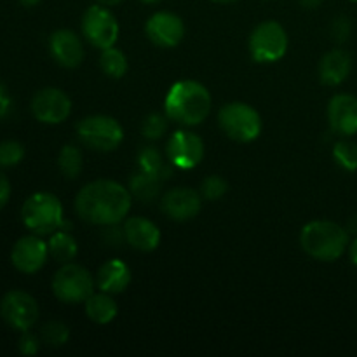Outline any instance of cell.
<instances>
[{
  "mask_svg": "<svg viewBox=\"0 0 357 357\" xmlns=\"http://www.w3.org/2000/svg\"><path fill=\"white\" fill-rule=\"evenodd\" d=\"M211 2H216V3H236V2H239V0H211Z\"/></svg>",
  "mask_w": 357,
  "mask_h": 357,
  "instance_id": "42",
  "label": "cell"
},
{
  "mask_svg": "<svg viewBox=\"0 0 357 357\" xmlns=\"http://www.w3.org/2000/svg\"><path fill=\"white\" fill-rule=\"evenodd\" d=\"M146 37L150 42L164 49L176 47L185 37V24L180 16L167 10H160L149 17L145 24Z\"/></svg>",
  "mask_w": 357,
  "mask_h": 357,
  "instance_id": "14",
  "label": "cell"
},
{
  "mask_svg": "<svg viewBox=\"0 0 357 357\" xmlns=\"http://www.w3.org/2000/svg\"><path fill=\"white\" fill-rule=\"evenodd\" d=\"M17 2H20L21 6H24V7H35V6H38L42 0H17Z\"/></svg>",
  "mask_w": 357,
  "mask_h": 357,
  "instance_id": "39",
  "label": "cell"
},
{
  "mask_svg": "<svg viewBox=\"0 0 357 357\" xmlns=\"http://www.w3.org/2000/svg\"><path fill=\"white\" fill-rule=\"evenodd\" d=\"M93 274L82 265L77 264H63V267L52 278V293L56 298L63 303L77 305V303H86L94 293Z\"/></svg>",
  "mask_w": 357,
  "mask_h": 357,
  "instance_id": "7",
  "label": "cell"
},
{
  "mask_svg": "<svg viewBox=\"0 0 357 357\" xmlns=\"http://www.w3.org/2000/svg\"><path fill=\"white\" fill-rule=\"evenodd\" d=\"M201 194L187 187L171 188L160 202L162 211L174 222H187V220L195 218L201 211Z\"/></svg>",
  "mask_w": 357,
  "mask_h": 357,
  "instance_id": "15",
  "label": "cell"
},
{
  "mask_svg": "<svg viewBox=\"0 0 357 357\" xmlns=\"http://www.w3.org/2000/svg\"><path fill=\"white\" fill-rule=\"evenodd\" d=\"M82 33L98 49L114 47L119 37V23L107 6H91L82 16Z\"/></svg>",
  "mask_w": 357,
  "mask_h": 357,
  "instance_id": "9",
  "label": "cell"
},
{
  "mask_svg": "<svg viewBox=\"0 0 357 357\" xmlns=\"http://www.w3.org/2000/svg\"><path fill=\"white\" fill-rule=\"evenodd\" d=\"M351 20L345 16H338L337 20H333V23H331V37L337 42H340V44L351 37Z\"/></svg>",
  "mask_w": 357,
  "mask_h": 357,
  "instance_id": "32",
  "label": "cell"
},
{
  "mask_svg": "<svg viewBox=\"0 0 357 357\" xmlns=\"http://www.w3.org/2000/svg\"><path fill=\"white\" fill-rule=\"evenodd\" d=\"M166 155L174 167L183 171L194 169L204 159V143L192 131L180 129L167 139Z\"/></svg>",
  "mask_w": 357,
  "mask_h": 357,
  "instance_id": "11",
  "label": "cell"
},
{
  "mask_svg": "<svg viewBox=\"0 0 357 357\" xmlns=\"http://www.w3.org/2000/svg\"><path fill=\"white\" fill-rule=\"evenodd\" d=\"M38 349H40V342H38V338L35 337V335L30 333V330L28 331H23V335H21L20 338V352L23 356H35L38 352Z\"/></svg>",
  "mask_w": 357,
  "mask_h": 357,
  "instance_id": "33",
  "label": "cell"
},
{
  "mask_svg": "<svg viewBox=\"0 0 357 357\" xmlns=\"http://www.w3.org/2000/svg\"><path fill=\"white\" fill-rule=\"evenodd\" d=\"M160 187H162V180L159 176L145 173V171L135 173L129 180V192L132 197L142 202L155 201L157 195L160 194Z\"/></svg>",
  "mask_w": 357,
  "mask_h": 357,
  "instance_id": "23",
  "label": "cell"
},
{
  "mask_svg": "<svg viewBox=\"0 0 357 357\" xmlns=\"http://www.w3.org/2000/svg\"><path fill=\"white\" fill-rule=\"evenodd\" d=\"M58 166L61 169V173L65 174L66 178L73 180L80 174L82 171V152H80L79 146L75 145H65L59 152L58 157Z\"/></svg>",
  "mask_w": 357,
  "mask_h": 357,
  "instance_id": "26",
  "label": "cell"
},
{
  "mask_svg": "<svg viewBox=\"0 0 357 357\" xmlns=\"http://www.w3.org/2000/svg\"><path fill=\"white\" fill-rule=\"evenodd\" d=\"M21 220L37 236H51L56 230L66 229L61 201L49 192L30 195L21 208Z\"/></svg>",
  "mask_w": 357,
  "mask_h": 357,
  "instance_id": "4",
  "label": "cell"
},
{
  "mask_svg": "<svg viewBox=\"0 0 357 357\" xmlns=\"http://www.w3.org/2000/svg\"><path fill=\"white\" fill-rule=\"evenodd\" d=\"M9 199H10V183H9V180H7L6 174L0 171V211L6 208V204L9 202Z\"/></svg>",
  "mask_w": 357,
  "mask_h": 357,
  "instance_id": "36",
  "label": "cell"
},
{
  "mask_svg": "<svg viewBox=\"0 0 357 357\" xmlns=\"http://www.w3.org/2000/svg\"><path fill=\"white\" fill-rule=\"evenodd\" d=\"M49 51L63 68H77L84 59L82 40L72 30H58L49 38Z\"/></svg>",
  "mask_w": 357,
  "mask_h": 357,
  "instance_id": "17",
  "label": "cell"
},
{
  "mask_svg": "<svg viewBox=\"0 0 357 357\" xmlns=\"http://www.w3.org/2000/svg\"><path fill=\"white\" fill-rule=\"evenodd\" d=\"M138 166L139 171H145V173L153 174V176H159L162 181L169 180L171 174H173V167H171L173 164H166L162 153L157 149H153V146H145V149L139 150Z\"/></svg>",
  "mask_w": 357,
  "mask_h": 357,
  "instance_id": "24",
  "label": "cell"
},
{
  "mask_svg": "<svg viewBox=\"0 0 357 357\" xmlns=\"http://www.w3.org/2000/svg\"><path fill=\"white\" fill-rule=\"evenodd\" d=\"M139 2H143V3H159L160 0H139Z\"/></svg>",
  "mask_w": 357,
  "mask_h": 357,
  "instance_id": "43",
  "label": "cell"
},
{
  "mask_svg": "<svg viewBox=\"0 0 357 357\" xmlns=\"http://www.w3.org/2000/svg\"><path fill=\"white\" fill-rule=\"evenodd\" d=\"M121 223H115V225H108L107 229L103 230V239L105 243L110 244V246H121L122 243L126 241V234H124V227H119Z\"/></svg>",
  "mask_w": 357,
  "mask_h": 357,
  "instance_id": "34",
  "label": "cell"
},
{
  "mask_svg": "<svg viewBox=\"0 0 357 357\" xmlns=\"http://www.w3.org/2000/svg\"><path fill=\"white\" fill-rule=\"evenodd\" d=\"M100 66L105 75L112 77V79H121L128 72V58L117 47L103 49L100 56Z\"/></svg>",
  "mask_w": 357,
  "mask_h": 357,
  "instance_id": "25",
  "label": "cell"
},
{
  "mask_svg": "<svg viewBox=\"0 0 357 357\" xmlns=\"http://www.w3.org/2000/svg\"><path fill=\"white\" fill-rule=\"evenodd\" d=\"M49 257L54 258L59 264H70L79 253V246L72 234L66 229H59L49 237Z\"/></svg>",
  "mask_w": 357,
  "mask_h": 357,
  "instance_id": "22",
  "label": "cell"
},
{
  "mask_svg": "<svg viewBox=\"0 0 357 357\" xmlns=\"http://www.w3.org/2000/svg\"><path fill=\"white\" fill-rule=\"evenodd\" d=\"M132 195L124 185L112 180L87 183L75 197V213L86 223L108 227L121 223L131 209Z\"/></svg>",
  "mask_w": 357,
  "mask_h": 357,
  "instance_id": "1",
  "label": "cell"
},
{
  "mask_svg": "<svg viewBox=\"0 0 357 357\" xmlns=\"http://www.w3.org/2000/svg\"><path fill=\"white\" fill-rule=\"evenodd\" d=\"M288 51V33L278 21H264L250 37V52L257 63H275Z\"/></svg>",
  "mask_w": 357,
  "mask_h": 357,
  "instance_id": "8",
  "label": "cell"
},
{
  "mask_svg": "<svg viewBox=\"0 0 357 357\" xmlns=\"http://www.w3.org/2000/svg\"><path fill=\"white\" fill-rule=\"evenodd\" d=\"M333 157L340 167L345 171L357 169V143L351 139H340L333 146Z\"/></svg>",
  "mask_w": 357,
  "mask_h": 357,
  "instance_id": "27",
  "label": "cell"
},
{
  "mask_svg": "<svg viewBox=\"0 0 357 357\" xmlns=\"http://www.w3.org/2000/svg\"><path fill=\"white\" fill-rule=\"evenodd\" d=\"M222 131L230 139L239 143H250L260 136L261 117L251 105L243 101H232L222 107L218 114Z\"/></svg>",
  "mask_w": 357,
  "mask_h": 357,
  "instance_id": "5",
  "label": "cell"
},
{
  "mask_svg": "<svg viewBox=\"0 0 357 357\" xmlns=\"http://www.w3.org/2000/svg\"><path fill=\"white\" fill-rule=\"evenodd\" d=\"M167 117L160 114H150L146 115L145 121H143L142 132L146 139H159L162 138L164 132L167 131Z\"/></svg>",
  "mask_w": 357,
  "mask_h": 357,
  "instance_id": "30",
  "label": "cell"
},
{
  "mask_svg": "<svg viewBox=\"0 0 357 357\" xmlns=\"http://www.w3.org/2000/svg\"><path fill=\"white\" fill-rule=\"evenodd\" d=\"M352 70V58L349 52L342 49H333L326 52L319 63V77L321 82L326 86H340Z\"/></svg>",
  "mask_w": 357,
  "mask_h": 357,
  "instance_id": "20",
  "label": "cell"
},
{
  "mask_svg": "<svg viewBox=\"0 0 357 357\" xmlns=\"http://www.w3.org/2000/svg\"><path fill=\"white\" fill-rule=\"evenodd\" d=\"M166 117L185 128L202 124L211 112V94L195 80L173 84L164 100Z\"/></svg>",
  "mask_w": 357,
  "mask_h": 357,
  "instance_id": "2",
  "label": "cell"
},
{
  "mask_svg": "<svg viewBox=\"0 0 357 357\" xmlns=\"http://www.w3.org/2000/svg\"><path fill=\"white\" fill-rule=\"evenodd\" d=\"M300 246L316 260L335 261L347 251L349 230L330 220H314L300 232Z\"/></svg>",
  "mask_w": 357,
  "mask_h": 357,
  "instance_id": "3",
  "label": "cell"
},
{
  "mask_svg": "<svg viewBox=\"0 0 357 357\" xmlns=\"http://www.w3.org/2000/svg\"><path fill=\"white\" fill-rule=\"evenodd\" d=\"M126 243L138 251H153L160 244V230L143 216H132L124 223Z\"/></svg>",
  "mask_w": 357,
  "mask_h": 357,
  "instance_id": "18",
  "label": "cell"
},
{
  "mask_svg": "<svg viewBox=\"0 0 357 357\" xmlns=\"http://www.w3.org/2000/svg\"><path fill=\"white\" fill-rule=\"evenodd\" d=\"M227 181L218 174H211L201 185V195L208 201H216L227 194Z\"/></svg>",
  "mask_w": 357,
  "mask_h": 357,
  "instance_id": "31",
  "label": "cell"
},
{
  "mask_svg": "<svg viewBox=\"0 0 357 357\" xmlns=\"http://www.w3.org/2000/svg\"><path fill=\"white\" fill-rule=\"evenodd\" d=\"M49 257L47 243L42 239V236L31 234L16 241L10 251V261L14 268L23 274H35L45 265Z\"/></svg>",
  "mask_w": 357,
  "mask_h": 357,
  "instance_id": "13",
  "label": "cell"
},
{
  "mask_svg": "<svg viewBox=\"0 0 357 357\" xmlns=\"http://www.w3.org/2000/svg\"><path fill=\"white\" fill-rule=\"evenodd\" d=\"M68 337V326L65 323H61V321H49L42 328V342L51 345V347H61L63 344H66Z\"/></svg>",
  "mask_w": 357,
  "mask_h": 357,
  "instance_id": "28",
  "label": "cell"
},
{
  "mask_svg": "<svg viewBox=\"0 0 357 357\" xmlns=\"http://www.w3.org/2000/svg\"><path fill=\"white\" fill-rule=\"evenodd\" d=\"M349 257H351V261L354 267H357V237L352 241V244L349 246Z\"/></svg>",
  "mask_w": 357,
  "mask_h": 357,
  "instance_id": "37",
  "label": "cell"
},
{
  "mask_svg": "<svg viewBox=\"0 0 357 357\" xmlns=\"http://www.w3.org/2000/svg\"><path fill=\"white\" fill-rule=\"evenodd\" d=\"M131 282V268L119 258L105 261L96 274V284L101 291L117 295L126 291V288Z\"/></svg>",
  "mask_w": 357,
  "mask_h": 357,
  "instance_id": "19",
  "label": "cell"
},
{
  "mask_svg": "<svg viewBox=\"0 0 357 357\" xmlns=\"http://www.w3.org/2000/svg\"><path fill=\"white\" fill-rule=\"evenodd\" d=\"M24 159V146L20 142L7 139L0 143V167H14Z\"/></svg>",
  "mask_w": 357,
  "mask_h": 357,
  "instance_id": "29",
  "label": "cell"
},
{
  "mask_svg": "<svg viewBox=\"0 0 357 357\" xmlns=\"http://www.w3.org/2000/svg\"><path fill=\"white\" fill-rule=\"evenodd\" d=\"M347 230H349V232H352V234H357V216H354V218L351 220V223H349Z\"/></svg>",
  "mask_w": 357,
  "mask_h": 357,
  "instance_id": "40",
  "label": "cell"
},
{
  "mask_svg": "<svg viewBox=\"0 0 357 357\" xmlns=\"http://www.w3.org/2000/svg\"><path fill=\"white\" fill-rule=\"evenodd\" d=\"M352 2H357V0H352Z\"/></svg>",
  "mask_w": 357,
  "mask_h": 357,
  "instance_id": "44",
  "label": "cell"
},
{
  "mask_svg": "<svg viewBox=\"0 0 357 357\" xmlns=\"http://www.w3.org/2000/svg\"><path fill=\"white\" fill-rule=\"evenodd\" d=\"M77 136L87 149L98 152H112L124 139L121 122L108 115H89L77 124Z\"/></svg>",
  "mask_w": 357,
  "mask_h": 357,
  "instance_id": "6",
  "label": "cell"
},
{
  "mask_svg": "<svg viewBox=\"0 0 357 357\" xmlns=\"http://www.w3.org/2000/svg\"><path fill=\"white\" fill-rule=\"evenodd\" d=\"M119 307L110 293H93L86 300V314L93 323L108 324L117 317Z\"/></svg>",
  "mask_w": 357,
  "mask_h": 357,
  "instance_id": "21",
  "label": "cell"
},
{
  "mask_svg": "<svg viewBox=\"0 0 357 357\" xmlns=\"http://www.w3.org/2000/svg\"><path fill=\"white\" fill-rule=\"evenodd\" d=\"M72 112V100L56 87L40 89L31 100V114L42 124H61Z\"/></svg>",
  "mask_w": 357,
  "mask_h": 357,
  "instance_id": "12",
  "label": "cell"
},
{
  "mask_svg": "<svg viewBox=\"0 0 357 357\" xmlns=\"http://www.w3.org/2000/svg\"><path fill=\"white\" fill-rule=\"evenodd\" d=\"M96 2H100L101 6H117L122 0H96Z\"/></svg>",
  "mask_w": 357,
  "mask_h": 357,
  "instance_id": "41",
  "label": "cell"
},
{
  "mask_svg": "<svg viewBox=\"0 0 357 357\" xmlns=\"http://www.w3.org/2000/svg\"><path fill=\"white\" fill-rule=\"evenodd\" d=\"M328 122L333 132L340 136L357 135V98L352 94H337L328 103Z\"/></svg>",
  "mask_w": 357,
  "mask_h": 357,
  "instance_id": "16",
  "label": "cell"
},
{
  "mask_svg": "<svg viewBox=\"0 0 357 357\" xmlns=\"http://www.w3.org/2000/svg\"><path fill=\"white\" fill-rule=\"evenodd\" d=\"M0 316L14 330L28 331L38 319L37 300L28 293L13 289L0 302Z\"/></svg>",
  "mask_w": 357,
  "mask_h": 357,
  "instance_id": "10",
  "label": "cell"
},
{
  "mask_svg": "<svg viewBox=\"0 0 357 357\" xmlns=\"http://www.w3.org/2000/svg\"><path fill=\"white\" fill-rule=\"evenodd\" d=\"M300 6L305 7V9H316V7L321 6V2L323 0H298Z\"/></svg>",
  "mask_w": 357,
  "mask_h": 357,
  "instance_id": "38",
  "label": "cell"
},
{
  "mask_svg": "<svg viewBox=\"0 0 357 357\" xmlns=\"http://www.w3.org/2000/svg\"><path fill=\"white\" fill-rule=\"evenodd\" d=\"M10 108H13V98H10L9 89L0 82V121L9 115Z\"/></svg>",
  "mask_w": 357,
  "mask_h": 357,
  "instance_id": "35",
  "label": "cell"
}]
</instances>
